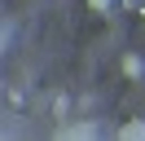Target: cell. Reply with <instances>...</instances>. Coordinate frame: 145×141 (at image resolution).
<instances>
[{
	"label": "cell",
	"mask_w": 145,
	"mask_h": 141,
	"mask_svg": "<svg viewBox=\"0 0 145 141\" xmlns=\"http://www.w3.org/2000/svg\"><path fill=\"white\" fill-rule=\"evenodd\" d=\"M119 137H123V141H145V123H141V119L123 123V128H119Z\"/></svg>",
	"instance_id": "6da1fadb"
},
{
	"label": "cell",
	"mask_w": 145,
	"mask_h": 141,
	"mask_svg": "<svg viewBox=\"0 0 145 141\" xmlns=\"http://www.w3.org/2000/svg\"><path fill=\"white\" fill-rule=\"evenodd\" d=\"M62 137H97V128H92V123H79V128H66Z\"/></svg>",
	"instance_id": "7a4b0ae2"
},
{
	"label": "cell",
	"mask_w": 145,
	"mask_h": 141,
	"mask_svg": "<svg viewBox=\"0 0 145 141\" xmlns=\"http://www.w3.org/2000/svg\"><path fill=\"white\" fill-rule=\"evenodd\" d=\"M88 9H92V13H110V9H114V0H88Z\"/></svg>",
	"instance_id": "3957f363"
}]
</instances>
